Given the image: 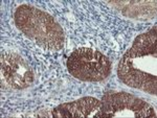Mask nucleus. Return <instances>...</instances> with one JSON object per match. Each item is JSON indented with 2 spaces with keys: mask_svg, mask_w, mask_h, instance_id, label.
I'll return each instance as SVG.
<instances>
[{
  "mask_svg": "<svg viewBox=\"0 0 157 118\" xmlns=\"http://www.w3.org/2000/svg\"><path fill=\"white\" fill-rule=\"evenodd\" d=\"M156 27L138 36L118 64V77L127 86L157 94Z\"/></svg>",
  "mask_w": 157,
  "mask_h": 118,
  "instance_id": "nucleus-1",
  "label": "nucleus"
},
{
  "mask_svg": "<svg viewBox=\"0 0 157 118\" xmlns=\"http://www.w3.org/2000/svg\"><path fill=\"white\" fill-rule=\"evenodd\" d=\"M14 18L17 27L41 48L48 51L63 48L64 31L48 13L29 4H21L15 11Z\"/></svg>",
  "mask_w": 157,
  "mask_h": 118,
  "instance_id": "nucleus-2",
  "label": "nucleus"
},
{
  "mask_svg": "<svg viewBox=\"0 0 157 118\" xmlns=\"http://www.w3.org/2000/svg\"><path fill=\"white\" fill-rule=\"evenodd\" d=\"M67 68L73 77L84 82H101L111 71V62L97 49L81 47L67 60Z\"/></svg>",
  "mask_w": 157,
  "mask_h": 118,
  "instance_id": "nucleus-3",
  "label": "nucleus"
},
{
  "mask_svg": "<svg viewBox=\"0 0 157 118\" xmlns=\"http://www.w3.org/2000/svg\"><path fill=\"white\" fill-rule=\"evenodd\" d=\"M148 102L125 92H107L102 98V117H155Z\"/></svg>",
  "mask_w": 157,
  "mask_h": 118,
  "instance_id": "nucleus-4",
  "label": "nucleus"
},
{
  "mask_svg": "<svg viewBox=\"0 0 157 118\" xmlns=\"http://www.w3.org/2000/svg\"><path fill=\"white\" fill-rule=\"evenodd\" d=\"M1 74L7 85L16 90L29 88L34 82V73L26 62L13 51H3L0 57Z\"/></svg>",
  "mask_w": 157,
  "mask_h": 118,
  "instance_id": "nucleus-5",
  "label": "nucleus"
},
{
  "mask_svg": "<svg viewBox=\"0 0 157 118\" xmlns=\"http://www.w3.org/2000/svg\"><path fill=\"white\" fill-rule=\"evenodd\" d=\"M54 117H102V101L94 97H83L72 102L58 106Z\"/></svg>",
  "mask_w": 157,
  "mask_h": 118,
  "instance_id": "nucleus-6",
  "label": "nucleus"
}]
</instances>
